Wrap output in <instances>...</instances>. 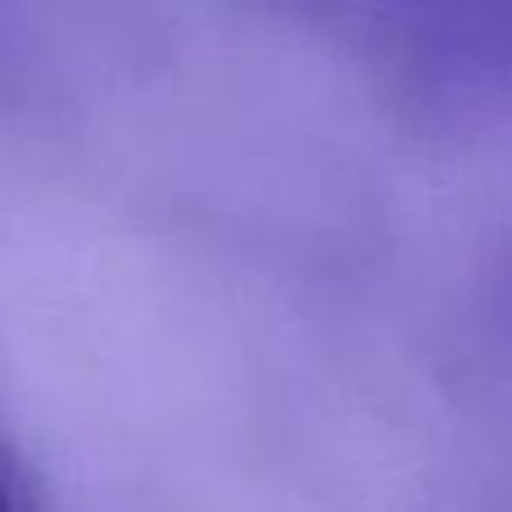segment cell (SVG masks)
I'll use <instances>...</instances> for the list:
<instances>
[{
    "label": "cell",
    "mask_w": 512,
    "mask_h": 512,
    "mask_svg": "<svg viewBox=\"0 0 512 512\" xmlns=\"http://www.w3.org/2000/svg\"><path fill=\"white\" fill-rule=\"evenodd\" d=\"M0 512H45L32 468H27L23 454L9 445L5 432H0Z\"/></svg>",
    "instance_id": "cell-1"
}]
</instances>
